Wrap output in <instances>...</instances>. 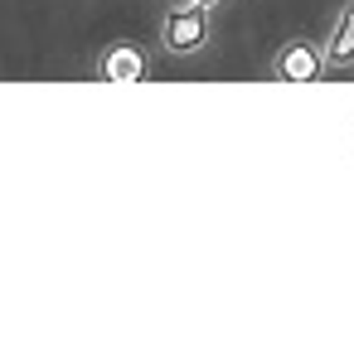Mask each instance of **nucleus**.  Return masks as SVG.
<instances>
[{
    "label": "nucleus",
    "mask_w": 354,
    "mask_h": 364,
    "mask_svg": "<svg viewBox=\"0 0 354 364\" xmlns=\"http://www.w3.org/2000/svg\"><path fill=\"white\" fill-rule=\"evenodd\" d=\"M326 68V44L316 39H286L272 54V78L277 83H321Z\"/></svg>",
    "instance_id": "obj_3"
},
{
    "label": "nucleus",
    "mask_w": 354,
    "mask_h": 364,
    "mask_svg": "<svg viewBox=\"0 0 354 364\" xmlns=\"http://www.w3.org/2000/svg\"><path fill=\"white\" fill-rule=\"evenodd\" d=\"M321 44H326V68L330 73H350L354 68V0H345V5L335 10V20H330V29L321 34Z\"/></svg>",
    "instance_id": "obj_4"
},
{
    "label": "nucleus",
    "mask_w": 354,
    "mask_h": 364,
    "mask_svg": "<svg viewBox=\"0 0 354 364\" xmlns=\"http://www.w3.org/2000/svg\"><path fill=\"white\" fill-rule=\"evenodd\" d=\"M199 5H209V10H218V5H223V0H199Z\"/></svg>",
    "instance_id": "obj_5"
},
{
    "label": "nucleus",
    "mask_w": 354,
    "mask_h": 364,
    "mask_svg": "<svg viewBox=\"0 0 354 364\" xmlns=\"http://www.w3.org/2000/svg\"><path fill=\"white\" fill-rule=\"evenodd\" d=\"M151 63H156L151 44H141V39H112L92 58V78H102V83H146Z\"/></svg>",
    "instance_id": "obj_2"
},
{
    "label": "nucleus",
    "mask_w": 354,
    "mask_h": 364,
    "mask_svg": "<svg viewBox=\"0 0 354 364\" xmlns=\"http://www.w3.org/2000/svg\"><path fill=\"white\" fill-rule=\"evenodd\" d=\"M156 44H161V54H170V58L204 54V49L214 44V10L199 5V0H175V5H165Z\"/></svg>",
    "instance_id": "obj_1"
}]
</instances>
